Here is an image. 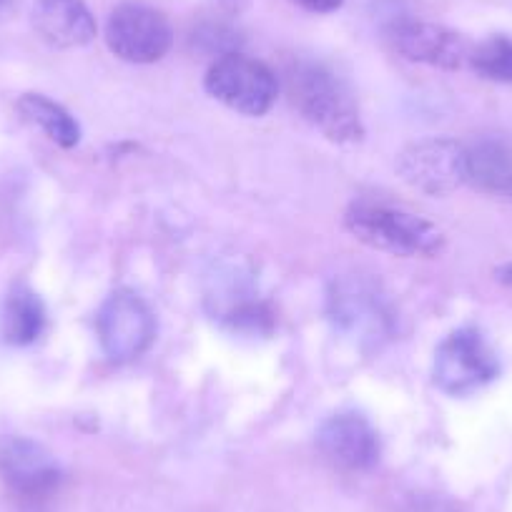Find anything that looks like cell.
Listing matches in <instances>:
<instances>
[{
	"mask_svg": "<svg viewBox=\"0 0 512 512\" xmlns=\"http://www.w3.org/2000/svg\"><path fill=\"white\" fill-rule=\"evenodd\" d=\"M289 98L297 111L329 141L354 144L364 136L352 91L322 63H297L287 76Z\"/></svg>",
	"mask_w": 512,
	"mask_h": 512,
	"instance_id": "cell-1",
	"label": "cell"
},
{
	"mask_svg": "<svg viewBox=\"0 0 512 512\" xmlns=\"http://www.w3.org/2000/svg\"><path fill=\"white\" fill-rule=\"evenodd\" d=\"M344 226L357 241L392 256H437L445 249V234L432 221L392 206H349Z\"/></svg>",
	"mask_w": 512,
	"mask_h": 512,
	"instance_id": "cell-2",
	"label": "cell"
},
{
	"mask_svg": "<svg viewBox=\"0 0 512 512\" xmlns=\"http://www.w3.org/2000/svg\"><path fill=\"white\" fill-rule=\"evenodd\" d=\"M204 86L216 101L251 118L269 113L279 93V83L272 68L239 51L216 58L206 71Z\"/></svg>",
	"mask_w": 512,
	"mask_h": 512,
	"instance_id": "cell-3",
	"label": "cell"
},
{
	"mask_svg": "<svg viewBox=\"0 0 512 512\" xmlns=\"http://www.w3.org/2000/svg\"><path fill=\"white\" fill-rule=\"evenodd\" d=\"M500 374V362L477 329L462 327L437 347L435 384L452 397L482 390Z\"/></svg>",
	"mask_w": 512,
	"mask_h": 512,
	"instance_id": "cell-4",
	"label": "cell"
},
{
	"mask_svg": "<svg viewBox=\"0 0 512 512\" xmlns=\"http://www.w3.org/2000/svg\"><path fill=\"white\" fill-rule=\"evenodd\" d=\"M106 43L113 56L128 63H156L174 43L169 18L144 3H121L106 23Z\"/></svg>",
	"mask_w": 512,
	"mask_h": 512,
	"instance_id": "cell-5",
	"label": "cell"
},
{
	"mask_svg": "<svg viewBox=\"0 0 512 512\" xmlns=\"http://www.w3.org/2000/svg\"><path fill=\"white\" fill-rule=\"evenodd\" d=\"M397 174L425 196H447L467 184V149L452 139H422L397 156Z\"/></svg>",
	"mask_w": 512,
	"mask_h": 512,
	"instance_id": "cell-6",
	"label": "cell"
},
{
	"mask_svg": "<svg viewBox=\"0 0 512 512\" xmlns=\"http://www.w3.org/2000/svg\"><path fill=\"white\" fill-rule=\"evenodd\" d=\"M96 329L108 359L131 362L141 357L154 342L156 319L139 294L118 289L98 309Z\"/></svg>",
	"mask_w": 512,
	"mask_h": 512,
	"instance_id": "cell-7",
	"label": "cell"
},
{
	"mask_svg": "<svg viewBox=\"0 0 512 512\" xmlns=\"http://www.w3.org/2000/svg\"><path fill=\"white\" fill-rule=\"evenodd\" d=\"M329 314L344 334L359 342L379 344L392 332V317L382 294L359 277L334 282L329 292Z\"/></svg>",
	"mask_w": 512,
	"mask_h": 512,
	"instance_id": "cell-8",
	"label": "cell"
},
{
	"mask_svg": "<svg viewBox=\"0 0 512 512\" xmlns=\"http://www.w3.org/2000/svg\"><path fill=\"white\" fill-rule=\"evenodd\" d=\"M0 480L21 497H46L61 485L56 457L31 437H0Z\"/></svg>",
	"mask_w": 512,
	"mask_h": 512,
	"instance_id": "cell-9",
	"label": "cell"
},
{
	"mask_svg": "<svg viewBox=\"0 0 512 512\" xmlns=\"http://www.w3.org/2000/svg\"><path fill=\"white\" fill-rule=\"evenodd\" d=\"M317 445L332 465L352 472L372 470L382 452L377 430L369 425L367 417L357 415V412H342V415L329 417L319 427Z\"/></svg>",
	"mask_w": 512,
	"mask_h": 512,
	"instance_id": "cell-10",
	"label": "cell"
},
{
	"mask_svg": "<svg viewBox=\"0 0 512 512\" xmlns=\"http://www.w3.org/2000/svg\"><path fill=\"white\" fill-rule=\"evenodd\" d=\"M397 53L415 63L457 71L470 61V46L460 33L425 21H400L390 31Z\"/></svg>",
	"mask_w": 512,
	"mask_h": 512,
	"instance_id": "cell-11",
	"label": "cell"
},
{
	"mask_svg": "<svg viewBox=\"0 0 512 512\" xmlns=\"http://www.w3.org/2000/svg\"><path fill=\"white\" fill-rule=\"evenodd\" d=\"M31 23L53 48H81L96 38V18L83 0H33Z\"/></svg>",
	"mask_w": 512,
	"mask_h": 512,
	"instance_id": "cell-12",
	"label": "cell"
},
{
	"mask_svg": "<svg viewBox=\"0 0 512 512\" xmlns=\"http://www.w3.org/2000/svg\"><path fill=\"white\" fill-rule=\"evenodd\" d=\"M467 184L505 196L512 184V154L502 141L482 139L467 149Z\"/></svg>",
	"mask_w": 512,
	"mask_h": 512,
	"instance_id": "cell-13",
	"label": "cell"
},
{
	"mask_svg": "<svg viewBox=\"0 0 512 512\" xmlns=\"http://www.w3.org/2000/svg\"><path fill=\"white\" fill-rule=\"evenodd\" d=\"M46 329V307L33 289L18 287L11 289L3 307V339L16 347L33 344Z\"/></svg>",
	"mask_w": 512,
	"mask_h": 512,
	"instance_id": "cell-14",
	"label": "cell"
},
{
	"mask_svg": "<svg viewBox=\"0 0 512 512\" xmlns=\"http://www.w3.org/2000/svg\"><path fill=\"white\" fill-rule=\"evenodd\" d=\"M18 113L23 116V121L36 126L53 144L63 146V149H73L81 141V126L76 123V118L61 103L51 101L41 93H23L18 98Z\"/></svg>",
	"mask_w": 512,
	"mask_h": 512,
	"instance_id": "cell-15",
	"label": "cell"
},
{
	"mask_svg": "<svg viewBox=\"0 0 512 512\" xmlns=\"http://www.w3.org/2000/svg\"><path fill=\"white\" fill-rule=\"evenodd\" d=\"M472 71L487 81L512 83V41L505 36H492L470 51Z\"/></svg>",
	"mask_w": 512,
	"mask_h": 512,
	"instance_id": "cell-16",
	"label": "cell"
},
{
	"mask_svg": "<svg viewBox=\"0 0 512 512\" xmlns=\"http://www.w3.org/2000/svg\"><path fill=\"white\" fill-rule=\"evenodd\" d=\"M196 41L206 48V51H216L219 56H226V53H234L236 48V33L231 28L221 26V23H206V26L199 28L196 33Z\"/></svg>",
	"mask_w": 512,
	"mask_h": 512,
	"instance_id": "cell-17",
	"label": "cell"
},
{
	"mask_svg": "<svg viewBox=\"0 0 512 512\" xmlns=\"http://www.w3.org/2000/svg\"><path fill=\"white\" fill-rule=\"evenodd\" d=\"M410 512H462V510H457L452 502L440 500V497H427V500L412 502Z\"/></svg>",
	"mask_w": 512,
	"mask_h": 512,
	"instance_id": "cell-18",
	"label": "cell"
},
{
	"mask_svg": "<svg viewBox=\"0 0 512 512\" xmlns=\"http://www.w3.org/2000/svg\"><path fill=\"white\" fill-rule=\"evenodd\" d=\"M309 13H334L344 6V0H292Z\"/></svg>",
	"mask_w": 512,
	"mask_h": 512,
	"instance_id": "cell-19",
	"label": "cell"
},
{
	"mask_svg": "<svg viewBox=\"0 0 512 512\" xmlns=\"http://www.w3.org/2000/svg\"><path fill=\"white\" fill-rule=\"evenodd\" d=\"M495 279L502 284V287L512 289V262L495 267Z\"/></svg>",
	"mask_w": 512,
	"mask_h": 512,
	"instance_id": "cell-20",
	"label": "cell"
},
{
	"mask_svg": "<svg viewBox=\"0 0 512 512\" xmlns=\"http://www.w3.org/2000/svg\"><path fill=\"white\" fill-rule=\"evenodd\" d=\"M214 3L229 13H241L246 6H249V0H214Z\"/></svg>",
	"mask_w": 512,
	"mask_h": 512,
	"instance_id": "cell-21",
	"label": "cell"
},
{
	"mask_svg": "<svg viewBox=\"0 0 512 512\" xmlns=\"http://www.w3.org/2000/svg\"><path fill=\"white\" fill-rule=\"evenodd\" d=\"M505 196H507V199L512 201V184H510V189H507V194H505Z\"/></svg>",
	"mask_w": 512,
	"mask_h": 512,
	"instance_id": "cell-22",
	"label": "cell"
},
{
	"mask_svg": "<svg viewBox=\"0 0 512 512\" xmlns=\"http://www.w3.org/2000/svg\"><path fill=\"white\" fill-rule=\"evenodd\" d=\"M3 3H6V0H0V6H3Z\"/></svg>",
	"mask_w": 512,
	"mask_h": 512,
	"instance_id": "cell-23",
	"label": "cell"
}]
</instances>
